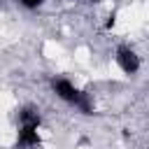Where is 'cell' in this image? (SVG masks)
Returning a JSON list of instances; mask_svg holds the SVG:
<instances>
[{
  "mask_svg": "<svg viewBox=\"0 0 149 149\" xmlns=\"http://www.w3.org/2000/svg\"><path fill=\"white\" fill-rule=\"evenodd\" d=\"M19 2H21L26 9H37V7H40L44 0H19Z\"/></svg>",
  "mask_w": 149,
  "mask_h": 149,
  "instance_id": "obj_5",
  "label": "cell"
},
{
  "mask_svg": "<svg viewBox=\"0 0 149 149\" xmlns=\"http://www.w3.org/2000/svg\"><path fill=\"white\" fill-rule=\"evenodd\" d=\"M16 144L21 149H35V147H40L37 126H21L19 128V135H16Z\"/></svg>",
  "mask_w": 149,
  "mask_h": 149,
  "instance_id": "obj_3",
  "label": "cell"
},
{
  "mask_svg": "<svg viewBox=\"0 0 149 149\" xmlns=\"http://www.w3.org/2000/svg\"><path fill=\"white\" fill-rule=\"evenodd\" d=\"M114 19H116V14H109L107 21H105V28H112V26H114Z\"/></svg>",
  "mask_w": 149,
  "mask_h": 149,
  "instance_id": "obj_6",
  "label": "cell"
},
{
  "mask_svg": "<svg viewBox=\"0 0 149 149\" xmlns=\"http://www.w3.org/2000/svg\"><path fill=\"white\" fill-rule=\"evenodd\" d=\"M116 65L126 72V74H135L137 70H140V58H137V54L130 49V47H126V44H121L119 49H116Z\"/></svg>",
  "mask_w": 149,
  "mask_h": 149,
  "instance_id": "obj_2",
  "label": "cell"
},
{
  "mask_svg": "<svg viewBox=\"0 0 149 149\" xmlns=\"http://www.w3.org/2000/svg\"><path fill=\"white\" fill-rule=\"evenodd\" d=\"M19 119H21V126H37V128H40V123H42L40 112H37L35 107H23L21 114H19Z\"/></svg>",
  "mask_w": 149,
  "mask_h": 149,
  "instance_id": "obj_4",
  "label": "cell"
},
{
  "mask_svg": "<svg viewBox=\"0 0 149 149\" xmlns=\"http://www.w3.org/2000/svg\"><path fill=\"white\" fill-rule=\"evenodd\" d=\"M51 88H54V93H56L61 100H65L68 105H74L81 114H91V112H93L88 95L81 93L70 79H65V77H54V79H51Z\"/></svg>",
  "mask_w": 149,
  "mask_h": 149,
  "instance_id": "obj_1",
  "label": "cell"
},
{
  "mask_svg": "<svg viewBox=\"0 0 149 149\" xmlns=\"http://www.w3.org/2000/svg\"><path fill=\"white\" fill-rule=\"evenodd\" d=\"M88 2H100V0H88Z\"/></svg>",
  "mask_w": 149,
  "mask_h": 149,
  "instance_id": "obj_7",
  "label": "cell"
}]
</instances>
